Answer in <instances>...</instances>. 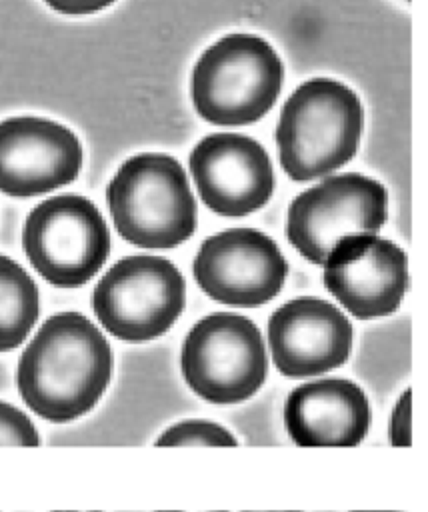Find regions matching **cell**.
I'll return each instance as SVG.
<instances>
[{
	"label": "cell",
	"instance_id": "10",
	"mask_svg": "<svg viewBox=\"0 0 428 512\" xmlns=\"http://www.w3.org/2000/svg\"><path fill=\"white\" fill-rule=\"evenodd\" d=\"M326 290L356 318L398 310L408 288V258L376 234L342 238L324 260Z\"/></svg>",
	"mask_w": 428,
	"mask_h": 512
},
{
	"label": "cell",
	"instance_id": "11",
	"mask_svg": "<svg viewBox=\"0 0 428 512\" xmlns=\"http://www.w3.org/2000/svg\"><path fill=\"white\" fill-rule=\"evenodd\" d=\"M190 172L204 204L228 218L262 208L274 192L268 152L242 134H210L190 154Z\"/></svg>",
	"mask_w": 428,
	"mask_h": 512
},
{
	"label": "cell",
	"instance_id": "1",
	"mask_svg": "<svg viewBox=\"0 0 428 512\" xmlns=\"http://www.w3.org/2000/svg\"><path fill=\"white\" fill-rule=\"evenodd\" d=\"M112 350L104 334L78 312L44 320L24 348L16 384L40 418L64 424L90 412L112 378Z\"/></svg>",
	"mask_w": 428,
	"mask_h": 512
},
{
	"label": "cell",
	"instance_id": "17",
	"mask_svg": "<svg viewBox=\"0 0 428 512\" xmlns=\"http://www.w3.org/2000/svg\"><path fill=\"white\" fill-rule=\"evenodd\" d=\"M38 446L34 422L16 406L0 400V446Z\"/></svg>",
	"mask_w": 428,
	"mask_h": 512
},
{
	"label": "cell",
	"instance_id": "16",
	"mask_svg": "<svg viewBox=\"0 0 428 512\" xmlns=\"http://www.w3.org/2000/svg\"><path fill=\"white\" fill-rule=\"evenodd\" d=\"M158 446H236L238 440L224 426L208 420H182L160 434Z\"/></svg>",
	"mask_w": 428,
	"mask_h": 512
},
{
	"label": "cell",
	"instance_id": "15",
	"mask_svg": "<svg viewBox=\"0 0 428 512\" xmlns=\"http://www.w3.org/2000/svg\"><path fill=\"white\" fill-rule=\"evenodd\" d=\"M40 314V296L28 272L8 256H0V352L18 348Z\"/></svg>",
	"mask_w": 428,
	"mask_h": 512
},
{
	"label": "cell",
	"instance_id": "4",
	"mask_svg": "<svg viewBox=\"0 0 428 512\" xmlns=\"http://www.w3.org/2000/svg\"><path fill=\"white\" fill-rule=\"evenodd\" d=\"M282 76V60L266 40L230 34L214 42L196 62L192 102L210 124L244 126L272 108Z\"/></svg>",
	"mask_w": 428,
	"mask_h": 512
},
{
	"label": "cell",
	"instance_id": "8",
	"mask_svg": "<svg viewBox=\"0 0 428 512\" xmlns=\"http://www.w3.org/2000/svg\"><path fill=\"white\" fill-rule=\"evenodd\" d=\"M386 216V188L348 172L322 180L290 202L286 236L308 262L322 266L342 238L374 234Z\"/></svg>",
	"mask_w": 428,
	"mask_h": 512
},
{
	"label": "cell",
	"instance_id": "5",
	"mask_svg": "<svg viewBox=\"0 0 428 512\" xmlns=\"http://www.w3.org/2000/svg\"><path fill=\"white\" fill-rule=\"evenodd\" d=\"M186 384L210 404H238L254 396L268 372L258 326L240 314L216 312L198 320L180 354Z\"/></svg>",
	"mask_w": 428,
	"mask_h": 512
},
{
	"label": "cell",
	"instance_id": "2",
	"mask_svg": "<svg viewBox=\"0 0 428 512\" xmlns=\"http://www.w3.org/2000/svg\"><path fill=\"white\" fill-rule=\"evenodd\" d=\"M362 134V104L352 88L330 78L300 84L282 106L276 144L284 172L308 182L350 162Z\"/></svg>",
	"mask_w": 428,
	"mask_h": 512
},
{
	"label": "cell",
	"instance_id": "6",
	"mask_svg": "<svg viewBox=\"0 0 428 512\" xmlns=\"http://www.w3.org/2000/svg\"><path fill=\"white\" fill-rule=\"evenodd\" d=\"M186 284L180 270L160 256H126L96 284L92 308L118 340L146 342L162 336L182 314Z\"/></svg>",
	"mask_w": 428,
	"mask_h": 512
},
{
	"label": "cell",
	"instance_id": "18",
	"mask_svg": "<svg viewBox=\"0 0 428 512\" xmlns=\"http://www.w3.org/2000/svg\"><path fill=\"white\" fill-rule=\"evenodd\" d=\"M410 390H404L392 408L388 438L392 446H410Z\"/></svg>",
	"mask_w": 428,
	"mask_h": 512
},
{
	"label": "cell",
	"instance_id": "14",
	"mask_svg": "<svg viewBox=\"0 0 428 512\" xmlns=\"http://www.w3.org/2000/svg\"><path fill=\"white\" fill-rule=\"evenodd\" d=\"M284 418L300 446H356L368 434L370 404L352 380L322 378L288 394Z\"/></svg>",
	"mask_w": 428,
	"mask_h": 512
},
{
	"label": "cell",
	"instance_id": "9",
	"mask_svg": "<svg viewBox=\"0 0 428 512\" xmlns=\"http://www.w3.org/2000/svg\"><path fill=\"white\" fill-rule=\"evenodd\" d=\"M198 286L212 300L254 308L284 286L288 264L278 244L254 228H230L206 238L192 266Z\"/></svg>",
	"mask_w": 428,
	"mask_h": 512
},
{
	"label": "cell",
	"instance_id": "7",
	"mask_svg": "<svg viewBox=\"0 0 428 512\" xmlns=\"http://www.w3.org/2000/svg\"><path fill=\"white\" fill-rule=\"evenodd\" d=\"M24 252L50 284H86L110 254V234L100 210L84 196L62 194L40 202L26 218Z\"/></svg>",
	"mask_w": 428,
	"mask_h": 512
},
{
	"label": "cell",
	"instance_id": "3",
	"mask_svg": "<svg viewBox=\"0 0 428 512\" xmlns=\"http://www.w3.org/2000/svg\"><path fill=\"white\" fill-rule=\"evenodd\" d=\"M106 200L118 234L134 246L170 250L196 230V200L172 156L128 158L110 180Z\"/></svg>",
	"mask_w": 428,
	"mask_h": 512
},
{
	"label": "cell",
	"instance_id": "12",
	"mask_svg": "<svg viewBox=\"0 0 428 512\" xmlns=\"http://www.w3.org/2000/svg\"><path fill=\"white\" fill-rule=\"evenodd\" d=\"M82 168V146L72 130L44 118L0 122V192L30 198L70 184Z\"/></svg>",
	"mask_w": 428,
	"mask_h": 512
},
{
	"label": "cell",
	"instance_id": "13",
	"mask_svg": "<svg viewBox=\"0 0 428 512\" xmlns=\"http://www.w3.org/2000/svg\"><path fill=\"white\" fill-rule=\"evenodd\" d=\"M274 366L288 378L318 376L342 366L352 352V324L330 302L296 298L268 320Z\"/></svg>",
	"mask_w": 428,
	"mask_h": 512
},
{
	"label": "cell",
	"instance_id": "19",
	"mask_svg": "<svg viewBox=\"0 0 428 512\" xmlns=\"http://www.w3.org/2000/svg\"><path fill=\"white\" fill-rule=\"evenodd\" d=\"M44 2L62 14H92L110 6L114 0H44Z\"/></svg>",
	"mask_w": 428,
	"mask_h": 512
}]
</instances>
